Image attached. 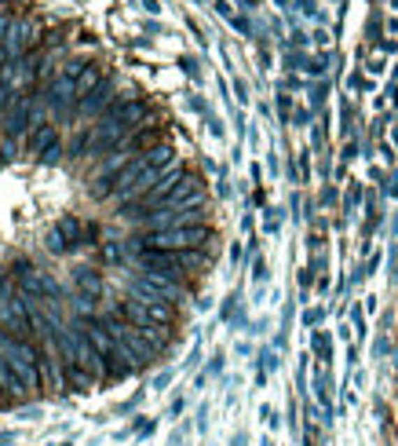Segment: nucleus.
Listing matches in <instances>:
<instances>
[{"instance_id": "nucleus-3", "label": "nucleus", "mask_w": 398, "mask_h": 446, "mask_svg": "<svg viewBox=\"0 0 398 446\" xmlns=\"http://www.w3.org/2000/svg\"><path fill=\"white\" fill-rule=\"evenodd\" d=\"M55 143H59V124H55V121H44V124H37V129L26 136L22 154H29L34 161H40V157L55 147Z\"/></svg>"}, {"instance_id": "nucleus-4", "label": "nucleus", "mask_w": 398, "mask_h": 446, "mask_svg": "<svg viewBox=\"0 0 398 446\" xmlns=\"http://www.w3.org/2000/svg\"><path fill=\"white\" fill-rule=\"evenodd\" d=\"M73 285H77V293H81V296H91V300H99L103 289H106L103 275H99V271H88V267L73 271Z\"/></svg>"}, {"instance_id": "nucleus-1", "label": "nucleus", "mask_w": 398, "mask_h": 446, "mask_svg": "<svg viewBox=\"0 0 398 446\" xmlns=\"http://www.w3.org/2000/svg\"><path fill=\"white\" fill-rule=\"evenodd\" d=\"M128 257L142 249H168V252H183V249H216V227H179V231H135L132 238H124Z\"/></svg>"}, {"instance_id": "nucleus-5", "label": "nucleus", "mask_w": 398, "mask_h": 446, "mask_svg": "<svg viewBox=\"0 0 398 446\" xmlns=\"http://www.w3.org/2000/svg\"><path fill=\"white\" fill-rule=\"evenodd\" d=\"M55 234L62 238V245H66V252H73L77 245L84 242V223L77 220V216H62V223L55 227Z\"/></svg>"}, {"instance_id": "nucleus-2", "label": "nucleus", "mask_w": 398, "mask_h": 446, "mask_svg": "<svg viewBox=\"0 0 398 446\" xmlns=\"http://www.w3.org/2000/svg\"><path fill=\"white\" fill-rule=\"evenodd\" d=\"M15 282H19V289L29 296V300H37V304H52L59 308L62 304V285L47 275V271H37V267H29V264H15Z\"/></svg>"}]
</instances>
